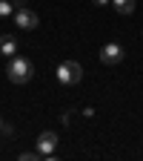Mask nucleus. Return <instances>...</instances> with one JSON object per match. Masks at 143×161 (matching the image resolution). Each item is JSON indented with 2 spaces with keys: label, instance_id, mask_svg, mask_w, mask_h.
I'll list each match as a JSON object with an SVG mask.
<instances>
[{
  "label": "nucleus",
  "instance_id": "obj_1",
  "mask_svg": "<svg viewBox=\"0 0 143 161\" xmlns=\"http://www.w3.org/2000/svg\"><path fill=\"white\" fill-rule=\"evenodd\" d=\"M34 75V66H32V60L29 58H12L9 60V66H6V78L12 80V84H29Z\"/></svg>",
  "mask_w": 143,
  "mask_h": 161
},
{
  "label": "nucleus",
  "instance_id": "obj_2",
  "mask_svg": "<svg viewBox=\"0 0 143 161\" xmlns=\"http://www.w3.org/2000/svg\"><path fill=\"white\" fill-rule=\"evenodd\" d=\"M80 78H83V66L77 64V60H63V64H57V80L66 86H74L80 84Z\"/></svg>",
  "mask_w": 143,
  "mask_h": 161
},
{
  "label": "nucleus",
  "instance_id": "obj_3",
  "mask_svg": "<svg viewBox=\"0 0 143 161\" xmlns=\"http://www.w3.org/2000/svg\"><path fill=\"white\" fill-rule=\"evenodd\" d=\"M123 46H120V43H106L103 49H100V64H103V66H117L120 64V60H123Z\"/></svg>",
  "mask_w": 143,
  "mask_h": 161
},
{
  "label": "nucleus",
  "instance_id": "obj_4",
  "mask_svg": "<svg viewBox=\"0 0 143 161\" xmlns=\"http://www.w3.org/2000/svg\"><path fill=\"white\" fill-rule=\"evenodd\" d=\"M14 23H17L20 29H37V26H40V17H37L32 9L20 6V9H14Z\"/></svg>",
  "mask_w": 143,
  "mask_h": 161
},
{
  "label": "nucleus",
  "instance_id": "obj_5",
  "mask_svg": "<svg viewBox=\"0 0 143 161\" xmlns=\"http://www.w3.org/2000/svg\"><path fill=\"white\" fill-rule=\"evenodd\" d=\"M54 147H57V135H54V132H40V135H37V153H43V158L52 155Z\"/></svg>",
  "mask_w": 143,
  "mask_h": 161
},
{
  "label": "nucleus",
  "instance_id": "obj_6",
  "mask_svg": "<svg viewBox=\"0 0 143 161\" xmlns=\"http://www.w3.org/2000/svg\"><path fill=\"white\" fill-rule=\"evenodd\" d=\"M14 52H17L14 35H3V37H0V55H3V58H14Z\"/></svg>",
  "mask_w": 143,
  "mask_h": 161
},
{
  "label": "nucleus",
  "instance_id": "obj_7",
  "mask_svg": "<svg viewBox=\"0 0 143 161\" xmlns=\"http://www.w3.org/2000/svg\"><path fill=\"white\" fill-rule=\"evenodd\" d=\"M112 6L117 14H132L137 9V0H112Z\"/></svg>",
  "mask_w": 143,
  "mask_h": 161
},
{
  "label": "nucleus",
  "instance_id": "obj_8",
  "mask_svg": "<svg viewBox=\"0 0 143 161\" xmlns=\"http://www.w3.org/2000/svg\"><path fill=\"white\" fill-rule=\"evenodd\" d=\"M14 9V3H9V0H0V17H9Z\"/></svg>",
  "mask_w": 143,
  "mask_h": 161
},
{
  "label": "nucleus",
  "instance_id": "obj_9",
  "mask_svg": "<svg viewBox=\"0 0 143 161\" xmlns=\"http://www.w3.org/2000/svg\"><path fill=\"white\" fill-rule=\"evenodd\" d=\"M20 158H23V161H37V158H43V153H20Z\"/></svg>",
  "mask_w": 143,
  "mask_h": 161
},
{
  "label": "nucleus",
  "instance_id": "obj_10",
  "mask_svg": "<svg viewBox=\"0 0 143 161\" xmlns=\"http://www.w3.org/2000/svg\"><path fill=\"white\" fill-rule=\"evenodd\" d=\"M92 3H97V6H106V3H109V0H92Z\"/></svg>",
  "mask_w": 143,
  "mask_h": 161
},
{
  "label": "nucleus",
  "instance_id": "obj_11",
  "mask_svg": "<svg viewBox=\"0 0 143 161\" xmlns=\"http://www.w3.org/2000/svg\"><path fill=\"white\" fill-rule=\"evenodd\" d=\"M0 130H3V121H0Z\"/></svg>",
  "mask_w": 143,
  "mask_h": 161
}]
</instances>
